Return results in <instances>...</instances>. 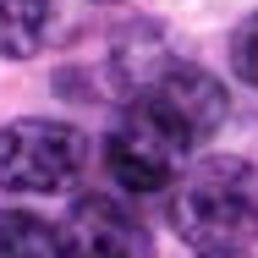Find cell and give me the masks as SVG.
<instances>
[{
	"mask_svg": "<svg viewBox=\"0 0 258 258\" xmlns=\"http://www.w3.org/2000/svg\"><path fill=\"white\" fill-rule=\"evenodd\" d=\"M170 231L192 253H242L258 236V165L242 154H209L170 187Z\"/></svg>",
	"mask_w": 258,
	"mask_h": 258,
	"instance_id": "cell-1",
	"label": "cell"
},
{
	"mask_svg": "<svg viewBox=\"0 0 258 258\" xmlns=\"http://www.w3.org/2000/svg\"><path fill=\"white\" fill-rule=\"evenodd\" d=\"M132 94H138L132 104L154 110L187 149H198L204 138H214L220 121H225V110H231L225 88L209 77L204 66H187V60H170V55H159L149 72L132 77Z\"/></svg>",
	"mask_w": 258,
	"mask_h": 258,
	"instance_id": "cell-2",
	"label": "cell"
},
{
	"mask_svg": "<svg viewBox=\"0 0 258 258\" xmlns=\"http://www.w3.org/2000/svg\"><path fill=\"white\" fill-rule=\"evenodd\" d=\"M83 170L77 126L50 115H22L0 126V187L6 192H60Z\"/></svg>",
	"mask_w": 258,
	"mask_h": 258,
	"instance_id": "cell-3",
	"label": "cell"
},
{
	"mask_svg": "<svg viewBox=\"0 0 258 258\" xmlns=\"http://www.w3.org/2000/svg\"><path fill=\"white\" fill-rule=\"evenodd\" d=\"M187 154L192 149L159 121L154 110H143V104H132L121 115V126L110 132V143H104V165H110V176L126 192H159V187H170L181 176Z\"/></svg>",
	"mask_w": 258,
	"mask_h": 258,
	"instance_id": "cell-4",
	"label": "cell"
},
{
	"mask_svg": "<svg viewBox=\"0 0 258 258\" xmlns=\"http://www.w3.org/2000/svg\"><path fill=\"white\" fill-rule=\"evenodd\" d=\"M55 242H60V258H149L143 225L115 198H99V192L72 204L66 225L55 231Z\"/></svg>",
	"mask_w": 258,
	"mask_h": 258,
	"instance_id": "cell-5",
	"label": "cell"
},
{
	"mask_svg": "<svg viewBox=\"0 0 258 258\" xmlns=\"http://www.w3.org/2000/svg\"><path fill=\"white\" fill-rule=\"evenodd\" d=\"M44 22H50V0H0V55L6 60L39 55Z\"/></svg>",
	"mask_w": 258,
	"mask_h": 258,
	"instance_id": "cell-6",
	"label": "cell"
},
{
	"mask_svg": "<svg viewBox=\"0 0 258 258\" xmlns=\"http://www.w3.org/2000/svg\"><path fill=\"white\" fill-rule=\"evenodd\" d=\"M0 258H60V242L39 214L0 209Z\"/></svg>",
	"mask_w": 258,
	"mask_h": 258,
	"instance_id": "cell-7",
	"label": "cell"
},
{
	"mask_svg": "<svg viewBox=\"0 0 258 258\" xmlns=\"http://www.w3.org/2000/svg\"><path fill=\"white\" fill-rule=\"evenodd\" d=\"M231 66H236V77L247 88H258V11L242 17L236 33H231Z\"/></svg>",
	"mask_w": 258,
	"mask_h": 258,
	"instance_id": "cell-8",
	"label": "cell"
},
{
	"mask_svg": "<svg viewBox=\"0 0 258 258\" xmlns=\"http://www.w3.org/2000/svg\"><path fill=\"white\" fill-rule=\"evenodd\" d=\"M192 258H247V253H192Z\"/></svg>",
	"mask_w": 258,
	"mask_h": 258,
	"instance_id": "cell-9",
	"label": "cell"
}]
</instances>
